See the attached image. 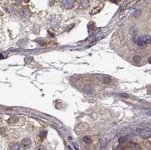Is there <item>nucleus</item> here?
<instances>
[{"mask_svg":"<svg viewBox=\"0 0 151 150\" xmlns=\"http://www.w3.org/2000/svg\"><path fill=\"white\" fill-rule=\"evenodd\" d=\"M35 150H46L45 147L43 146H39L36 148Z\"/></svg>","mask_w":151,"mask_h":150,"instance_id":"423d86ee","label":"nucleus"},{"mask_svg":"<svg viewBox=\"0 0 151 150\" xmlns=\"http://www.w3.org/2000/svg\"><path fill=\"white\" fill-rule=\"evenodd\" d=\"M133 60L136 63H140L142 61V58L141 57L138 56V55H136L133 58Z\"/></svg>","mask_w":151,"mask_h":150,"instance_id":"20e7f679","label":"nucleus"},{"mask_svg":"<svg viewBox=\"0 0 151 150\" xmlns=\"http://www.w3.org/2000/svg\"><path fill=\"white\" fill-rule=\"evenodd\" d=\"M83 140H84V141H85L86 143H91V139L89 137H85L83 138Z\"/></svg>","mask_w":151,"mask_h":150,"instance_id":"39448f33","label":"nucleus"},{"mask_svg":"<svg viewBox=\"0 0 151 150\" xmlns=\"http://www.w3.org/2000/svg\"><path fill=\"white\" fill-rule=\"evenodd\" d=\"M133 39H134V41L137 43L138 46L139 47L140 49H144L146 48L147 46L146 43H145L143 41H142L141 38L140 37L137 36H135Z\"/></svg>","mask_w":151,"mask_h":150,"instance_id":"f257e3e1","label":"nucleus"},{"mask_svg":"<svg viewBox=\"0 0 151 150\" xmlns=\"http://www.w3.org/2000/svg\"><path fill=\"white\" fill-rule=\"evenodd\" d=\"M21 145L22 146V147L24 148V149H28V148L30 147V146L31 145V141L30 140V139L25 138L22 139L21 142Z\"/></svg>","mask_w":151,"mask_h":150,"instance_id":"f03ea898","label":"nucleus"},{"mask_svg":"<svg viewBox=\"0 0 151 150\" xmlns=\"http://www.w3.org/2000/svg\"><path fill=\"white\" fill-rule=\"evenodd\" d=\"M148 62H149V63L151 64V57L149 58V59H148Z\"/></svg>","mask_w":151,"mask_h":150,"instance_id":"6e6552de","label":"nucleus"},{"mask_svg":"<svg viewBox=\"0 0 151 150\" xmlns=\"http://www.w3.org/2000/svg\"><path fill=\"white\" fill-rule=\"evenodd\" d=\"M121 97H124V98H129V97H128V95H127V94H122V95H121Z\"/></svg>","mask_w":151,"mask_h":150,"instance_id":"0eeeda50","label":"nucleus"},{"mask_svg":"<svg viewBox=\"0 0 151 150\" xmlns=\"http://www.w3.org/2000/svg\"><path fill=\"white\" fill-rule=\"evenodd\" d=\"M141 39L145 43H147V44L150 43L151 42V38L150 36L148 35V34H144V35H143Z\"/></svg>","mask_w":151,"mask_h":150,"instance_id":"7ed1b4c3","label":"nucleus"}]
</instances>
